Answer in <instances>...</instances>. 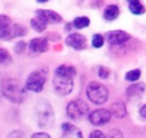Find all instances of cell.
<instances>
[{"label": "cell", "instance_id": "6da1fadb", "mask_svg": "<svg viewBox=\"0 0 146 138\" xmlns=\"http://www.w3.org/2000/svg\"><path fill=\"white\" fill-rule=\"evenodd\" d=\"M26 86H22L16 79H4L1 81V93L13 103H22L26 100Z\"/></svg>", "mask_w": 146, "mask_h": 138}, {"label": "cell", "instance_id": "7a4b0ae2", "mask_svg": "<svg viewBox=\"0 0 146 138\" xmlns=\"http://www.w3.org/2000/svg\"><path fill=\"white\" fill-rule=\"evenodd\" d=\"M35 115L36 121L40 128H52L54 124V112L52 105L45 100H38L35 103Z\"/></svg>", "mask_w": 146, "mask_h": 138}, {"label": "cell", "instance_id": "3957f363", "mask_svg": "<svg viewBox=\"0 0 146 138\" xmlns=\"http://www.w3.org/2000/svg\"><path fill=\"white\" fill-rule=\"evenodd\" d=\"M87 97L94 105H104L109 98V90L105 85L92 81L87 86Z\"/></svg>", "mask_w": 146, "mask_h": 138}, {"label": "cell", "instance_id": "277c9868", "mask_svg": "<svg viewBox=\"0 0 146 138\" xmlns=\"http://www.w3.org/2000/svg\"><path fill=\"white\" fill-rule=\"evenodd\" d=\"M47 75H48L47 69H39L33 71L29 75L27 80H26V85H25L26 89L31 92H35V93L41 92L43 88H44L45 81H47Z\"/></svg>", "mask_w": 146, "mask_h": 138}, {"label": "cell", "instance_id": "5b68a950", "mask_svg": "<svg viewBox=\"0 0 146 138\" xmlns=\"http://www.w3.org/2000/svg\"><path fill=\"white\" fill-rule=\"evenodd\" d=\"M53 86H54V90L57 94H60V96H67L74 89V77L54 72Z\"/></svg>", "mask_w": 146, "mask_h": 138}, {"label": "cell", "instance_id": "8992f818", "mask_svg": "<svg viewBox=\"0 0 146 138\" xmlns=\"http://www.w3.org/2000/svg\"><path fill=\"white\" fill-rule=\"evenodd\" d=\"M66 112L67 116L72 120H80L82 118L88 115L89 112V107L83 100H75L67 105L66 107Z\"/></svg>", "mask_w": 146, "mask_h": 138}, {"label": "cell", "instance_id": "52a82bcc", "mask_svg": "<svg viewBox=\"0 0 146 138\" xmlns=\"http://www.w3.org/2000/svg\"><path fill=\"white\" fill-rule=\"evenodd\" d=\"M113 118V114L110 110L106 108H98V110L92 111L91 114H88V120L92 125L94 127H101V125L108 124Z\"/></svg>", "mask_w": 146, "mask_h": 138}, {"label": "cell", "instance_id": "ba28073f", "mask_svg": "<svg viewBox=\"0 0 146 138\" xmlns=\"http://www.w3.org/2000/svg\"><path fill=\"white\" fill-rule=\"evenodd\" d=\"M129 34L121 30H114V31H109L106 32V40L110 45H121L125 42L129 40Z\"/></svg>", "mask_w": 146, "mask_h": 138}, {"label": "cell", "instance_id": "9c48e42d", "mask_svg": "<svg viewBox=\"0 0 146 138\" xmlns=\"http://www.w3.org/2000/svg\"><path fill=\"white\" fill-rule=\"evenodd\" d=\"M66 45H69L70 48L75 50H83L87 47V39L86 36L80 35L78 32H71L70 35H67L66 40H65Z\"/></svg>", "mask_w": 146, "mask_h": 138}, {"label": "cell", "instance_id": "30bf717a", "mask_svg": "<svg viewBox=\"0 0 146 138\" xmlns=\"http://www.w3.org/2000/svg\"><path fill=\"white\" fill-rule=\"evenodd\" d=\"M35 16L43 19L45 23H60L62 22V17L54 11H49V9H38L35 12Z\"/></svg>", "mask_w": 146, "mask_h": 138}, {"label": "cell", "instance_id": "8fae6325", "mask_svg": "<svg viewBox=\"0 0 146 138\" xmlns=\"http://www.w3.org/2000/svg\"><path fill=\"white\" fill-rule=\"evenodd\" d=\"M48 42L44 38H35L30 42V50L33 53H44L48 50Z\"/></svg>", "mask_w": 146, "mask_h": 138}, {"label": "cell", "instance_id": "7c38bea8", "mask_svg": "<svg viewBox=\"0 0 146 138\" xmlns=\"http://www.w3.org/2000/svg\"><path fill=\"white\" fill-rule=\"evenodd\" d=\"M27 30L23 26L18 25V23H13L9 25V30H8V35H7L5 40H12L14 38H19V36H25Z\"/></svg>", "mask_w": 146, "mask_h": 138}, {"label": "cell", "instance_id": "4fadbf2b", "mask_svg": "<svg viewBox=\"0 0 146 138\" xmlns=\"http://www.w3.org/2000/svg\"><path fill=\"white\" fill-rule=\"evenodd\" d=\"M146 85L143 83H135L132 85H129L127 89H125V94L129 98H133V97H141L145 92Z\"/></svg>", "mask_w": 146, "mask_h": 138}, {"label": "cell", "instance_id": "5bb4252c", "mask_svg": "<svg viewBox=\"0 0 146 138\" xmlns=\"http://www.w3.org/2000/svg\"><path fill=\"white\" fill-rule=\"evenodd\" d=\"M111 114H113L114 118L116 119H123L127 116V108H125V105H124L121 101H116L111 105Z\"/></svg>", "mask_w": 146, "mask_h": 138}, {"label": "cell", "instance_id": "9a60e30c", "mask_svg": "<svg viewBox=\"0 0 146 138\" xmlns=\"http://www.w3.org/2000/svg\"><path fill=\"white\" fill-rule=\"evenodd\" d=\"M119 14H120L119 8L113 4V5H108L105 8V11H104V18L106 21H114V19H116L119 17Z\"/></svg>", "mask_w": 146, "mask_h": 138}, {"label": "cell", "instance_id": "2e32d148", "mask_svg": "<svg viewBox=\"0 0 146 138\" xmlns=\"http://www.w3.org/2000/svg\"><path fill=\"white\" fill-rule=\"evenodd\" d=\"M62 134L64 135H76V137H83L82 132L78 129L76 127H74L72 124H69V123H64L62 124Z\"/></svg>", "mask_w": 146, "mask_h": 138}, {"label": "cell", "instance_id": "e0dca14e", "mask_svg": "<svg viewBox=\"0 0 146 138\" xmlns=\"http://www.w3.org/2000/svg\"><path fill=\"white\" fill-rule=\"evenodd\" d=\"M57 74H62V75H67V76H72L75 77V75H76V70H75L74 66H70V65H61V66H58L57 69H56V71Z\"/></svg>", "mask_w": 146, "mask_h": 138}, {"label": "cell", "instance_id": "ac0fdd59", "mask_svg": "<svg viewBox=\"0 0 146 138\" xmlns=\"http://www.w3.org/2000/svg\"><path fill=\"white\" fill-rule=\"evenodd\" d=\"M30 25H31V27L36 31V32H43V31L47 28V23H45L43 19L39 18V17H36V16H35V18H33L30 21Z\"/></svg>", "mask_w": 146, "mask_h": 138}, {"label": "cell", "instance_id": "d6986e66", "mask_svg": "<svg viewBox=\"0 0 146 138\" xmlns=\"http://www.w3.org/2000/svg\"><path fill=\"white\" fill-rule=\"evenodd\" d=\"M91 25V21H89L88 17H76V18L72 21V26L75 28H86Z\"/></svg>", "mask_w": 146, "mask_h": 138}, {"label": "cell", "instance_id": "ffe728a7", "mask_svg": "<svg viewBox=\"0 0 146 138\" xmlns=\"http://www.w3.org/2000/svg\"><path fill=\"white\" fill-rule=\"evenodd\" d=\"M129 11L135 16H141L142 13H145V7L140 3V1H131L129 3Z\"/></svg>", "mask_w": 146, "mask_h": 138}, {"label": "cell", "instance_id": "44dd1931", "mask_svg": "<svg viewBox=\"0 0 146 138\" xmlns=\"http://www.w3.org/2000/svg\"><path fill=\"white\" fill-rule=\"evenodd\" d=\"M12 62V57L9 54L8 50L3 49V48H0V65L1 66H7Z\"/></svg>", "mask_w": 146, "mask_h": 138}, {"label": "cell", "instance_id": "7402d4cb", "mask_svg": "<svg viewBox=\"0 0 146 138\" xmlns=\"http://www.w3.org/2000/svg\"><path fill=\"white\" fill-rule=\"evenodd\" d=\"M140 76H141V70H138V69L131 70V71H128L127 74H125V80L135 83V81H137L138 79H140Z\"/></svg>", "mask_w": 146, "mask_h": 138}, {"label": "cell", "instance_id": "603a6c76", "mask_svg": "<svg viewBox=\"0 0 146 138\" xmlns=\"http://www.w3.org/2000/svg\"><path fill=\"white\" fill-rule=\"evenodd\" d=\"M104 43H105L104 36L100 35V34H94L93 39H92V45H93L94 48H101L102 45H104Z\"/></svg>", "mask_w": 146, "mask_h": 138}, {"label": "cell", "instance_id": "cb8c5ba5", "mask_svg": "<svg viewBox=\"0 0 146 138\" xmlns=\"http://www.w3.org/2000/svg\"><path fill=\"white\" fill-rule=\"evenodd\" d=\"M98 76L101 79H108L110 76V70L106 69V67H100L98 69Z\"/></svg>", "mask_w": 146, "mask_h": 138}, {"label": "cell", "instance_id": "d4e9b609", "mask_svg": "<svg viewBox=\"0 0 146 138\" xmlns=\"http://www.w3.org/2000/svg\"><path fill=\"white\" fill-rule=\"evenodd\" d=\"M9 25H11V23H9ZM9 25H0V39H3V40H5L7 35H8Z\"/></svg>", "mask_w": 146, "mask_h": 138}, {"label": "cell", "instance_id": "484cf974", "mask_svg": "<svg viewBox=\"0 0 146 138\" xmlns=\"http://www.w3.org/2000/svg\"><path fill=\"white\" fill-rule=\"evenodd\" d=\"M25 49H26V43H23V42H19V43H17L16 44V47H14V52L16 53H23L25 52Z\"/></svg>", "mask_w": 146, "mask_h": 138}, {"label": "cell", "instance_id": "4316f807", "mask_svg": "<svg viewBox=\"0 0 146 138\" xmlns=\"http://www.w3.org/2000/svg\"><path fill=\"white\" fill-rule=\"evenodd\" d=\"M11 23V18L8 16L0 14V25H9Z\"/></svg>", "mask_w": 146, "mask_h": 138}, {"label": "cell", "instance_id": "83f0119b", "mask_svg": "<svg viewBox=\"0 0 146 138\" xmlns=\"http://www.w3.org/2000/svg\"><path fill=\"white\" fill-rule=\"evenodd\" d=\"M104 4V0H92L91 1V7L92 8H100Z\"/></svg>", "mask_w": 146, "mask_h": 138}, {"label": "cell", "instance_id": "f1b7e54d", "mask_svg": "<svg viewBox=\"0 0 146 138\" xmlns=\"http://www.w3.org/2000/svg\"><path fill=\"white\" fill-rule=\"evenodd\" d=\"M109 137H123V133L119 132V130H111V132H109Z\"/></svg>", "mask_w": 146, "mask_h": 138}, {"label": "cell", "instance_id": "f546056e", "mask_svg": "<svg viewBox=\"0 0 146 138\" xmlns=\"http://www.w3.org/2000/svg\"><path fill=\"white\" fill-rule=\"evenodd\" d=\"M89 137L93 138V137H105V134H104V132H100V130H93V132L89 134Z\"/></svg>", "mask_w": 146, "mask_h": 138}, {"label": "cell", "instance_id": "4dcf8cb0", "mask_svg": "<svg viewBox=\"0 0 146 138\" xmlns=\"http://www.w3.org/2000/svg\"><path fill=\"white\" fill-rule=\"evenodd\" d=\"M33 137H45V138H49V134L44 132H39V133H34Z\"/></svg>", "mask_w": 146, "mask_h": 138}, {"label": "cell", "instance_id": "1f68e13d", "mask_svg": "<svg viewBox=\"0 0 146 138\" xmlns=\"http://www.w3.org/2000/svg\"><path fill=\"white\" fill-rule=\"evenodd\" d=\"M140 115H141V118H143V119L146 120V105H143L142 107L140 108Z\"/></svg>", "mask_w": 146, "mask_h": 138}, {"label": "cell", "instance_id": "d6a6232c", "mask_svg": "<svg viewBox=\"0 0 146 138\" xmlns=\"http://www.w3.org/2000/svg\"><path fill=\"white\" fill-rule=\"evenodd\" d=\"M14 135H19V137H23L25 134H23L22 132H13V133H11L8 137H14Z\"/></svg>", "mask_w": 146, "mask_h": 138}, {"label": "cell", "instance_id": "836d02e7", "mask_svg": "<svg viewBox=\"0 0 146 138\" xmlns=\"http://www.w3.org/2000/svg\"><path fill=\"white\" fill-rule=\"evenodd\" d=\"M38 3H47V1H49V0H36Z\"/></svg>", "mask_w": 146, "mask_h": 138}, {"label": "cell", "instance_id": "e575fe53", "mask_svg": "<svg viewBox=\"0 0 146 138\" xmlns=\"http://www.w3.org/2000/svg\"><path fill=\"white\" fill-rule=\"evenodd\" d=\"M128 1H129V3H131V1H137V0H128Z\"/></svg>", "mask_w": 146, "mask_h": 138}]
</instances>
